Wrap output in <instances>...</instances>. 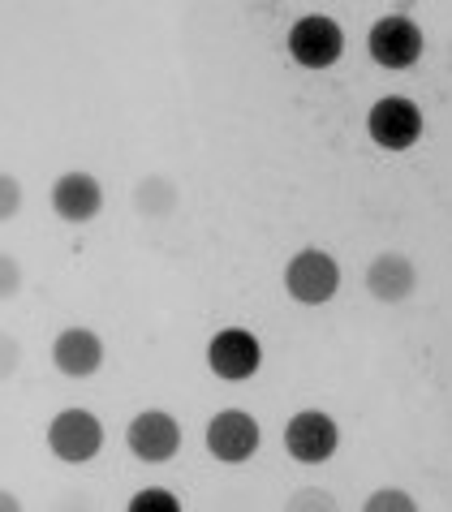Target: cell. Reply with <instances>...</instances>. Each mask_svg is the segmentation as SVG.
I'll return each instance as SVG.
<instances>
[{
  "instance_id": "obj_1",
  "label": "cell",
  "mask_w": 452,
  "mask_h": 512,
  "mask_svg": "<svg viewBox=\"0 0 452 512\" xmlns=\"http://www.w3.org/2000/svg\"><path fill=\"white\" fill-rule=\"evenodd\" d=\"M285 289L293 302L302 306H323L332 302L336 289H341V267L328 250H302L293 254L289 267H285Z\"/></svg>"
},
{
  "instance_id": "obj_2",
  "label": "cell",
  "mask_w": 452,
  "mask_h": 512,
  "mask_svg": "<svg viewBox=\"0 0 452 512\" xmlns=\"http://www.w3.org/2000/svg\"><path fill=\"white\" fill-rule=\"evenodd\" d=\"M422 48H427V39H422V26L414 18H405V13L379 18L371 26V35H366V52H371L375 65H384V69H409V65H418Z\"/></svg>"
},
{
  "instance_id": "obj_3",
  "label": "cell",
  "mask_w": 452,
  "mask_h": 512,
  "mask_svg": "<svg viewBox=\"0 0 452 512\" xmlns=\"http://www.w3.org/2000/svg\"><path fill=\"white\" fill-rule=\"evenodd\" d=\"M345 52V31L323 13H306L289 26V56L306 69H328L341 61Z\"/></svg>"
},
{
  "instance_id": "obj_4",
  "label": "cell",
  "mask_w": 452,
  "mask_h": 512,
  "mask_svg": "<svg viewBox=\"0 0 452 512\" xmlns=\"http://www.w3.org/2000/svg\"><path fill=\"white\" fill-rule=\"evenodd\" d=\"M366 130H371L375 147H384V151H409L422 138V112H418L414 99L384 95L371 112H366Z\"/></svg>"
},
{
  "instance_id": "obj_5",
  "label": "cell",
  "mask_w": 452,
  "mask_h": 512,
  "mask_svg": "<svg viewBox=\"0 0 452 512\" xmlns=\"http://www.w3.org/2000/svg\"><path fill=\"white\" fill-rule=\"evenodd\" d=\"M48 448H52V457H61L69 465L91 461L104 448V422L87 414V409H65L48 426Z\"/></svg>"
},
{
  "instance_id": "obj_6",
  "label": "cell",
  "mask_w": 452,
  "mask_h": 512,
  "mask_svg": "<svg viewBox=\"0 0 452 512\" xmlns=\"http://www.w3.org/2000/svg\"><path fill=\"white\" fill-rule=\"evenodd\" d=\"M125 444H130L138 461L164 465L181 452V422L173 414H164V409H143V414L125 426Z\"/></svg>"
},
{
  "instance_id": "obj_7",
  "label": "cell",
  "mask_w": 452,
  "mask_h": 512,
  "mask_svg": "<svg viewBox=\"0 0 452 512\" xmlns=\"http://www.w3.org/2000/svg\"><path fill=\"white\" fill-rule=\"evenodd\" d=\"M207 366L224 383H246L263 366V345L254 340V332H246V327H224V332H216L207 345Z\"/></svg>"
},
{
  "instance_id": "obj_8",
  "label": "cell",
  "mask_w": 452,
  "mask_h": 512,
  "mask_svg": "<svg viewBox=\"0 0 452 512\" xmlns=\"http://www.w3.org/2000/svg\"><path fill=\"white\" fill-rule=\"evenodd\" d=\"M285 448L293 461L323 465L341 448V431H336V422L323 414V409H302V414H293L285 426Z\"/></svg>"
},
{
  "instance_id": "obj_9",
  "label": "cell",
  "mask_w": 452,
  "mask_h": 512,
  "mask_svg": "<svg viewBox=\"0 0 452 512\" xmlns=\"http://www.w3.org/2000/svg\"><path fill=\"white\" fill-rule=\"evenodd\" d=\"M207 452L224 465H242L259 452V422L242 409H220L207 422Z\"/></svg>"
},
{
  "instance_id": "obj_10",
  "label": "cell",
  "mask_w": 452,
  "mask_h": 512,
  "mask_svg": "<svg viewBox=\"0 0 452 512\" xmlns=\"http://www.w3.org/2000/svg\"><path fill=\"white\" fill-rule=\"evenodd\" d=\"M366 289H371L375 302L401 306L405 297L418 289V267H414V259H405V254H397V250L375 254L371 267H366Z\"/></svg>"
},
{
  "instance_id": "obj_11",
  "label": "cell",
  "mask_w": 452,
  "mask_h": 512,
  "mask_svg": "<svg viewBox=\"0 0 452 512\" xmlns=\"http://www.w3.org/2000/svg\"><path fill=\"white\" fill-rule=\"evenodd\" d=\"M52 362L69 379H91L104 366V340L91 327H65L52 345Z\"/></svg>"
},
{
  "instance_id": "obj_12",
  "label": "cell",
  "mask_w": 452,
  "mask_h": 512,
  "mask_svg": "<svg viewBox=\"0 0 452 512\" xmlns=\"http://www.w3.org/2000/svg\"><path fill=\"white\" fill-rule=\"evenodd\" d=\"M100 207H104V186L91 173H65L52 186V211L65 224H87L100 216Z\"/></svg>"
},
{
  "instance_id": "obj_13",
  "label": "cell",
  "mask_w": 452,
  "mask_h": 512,
  "mask_svg": "<svg viewBox=\"0 0 452 512\" xmlns=\"http://www.w3.org/2000/svg\"><path fill=\"white\" fill-rule=\"evenodd\" d=\"M134 211L147 220H164L177 211V186L160 173H147L143 181L134 186Z\"/></svg>"
},
{
  "instance_id": "obj_14",
  "label": "cell",
  "mask_w": 452,
  "mask_h": 512,
  "mask_svg": "<svg viewBox=\"0 0 452 512\" xmlns=\"http://www.w3.org/2000/svg\"><path fill=\"white\" fill-rule=\"evenodd\" d=\"M285 512H341V504H336V495L323 491V487H302V491L289 495Z\"/></svg>"
},
{
  "instance_id": "obj_15",
  "label": "cell",
  "mask_w": 452,
  "mask_h": 512,
  "mask_svg": "<svg viewBox=\"0 0 452 512\" xmlns=\"http://www.w3.org/2000/svg\"><path fill=\"white\" fill-rule=\"evenodd\" d=\"M362 512H418V504H414V495H409V491H401V487H384V491L366 495Z\"/></svg>"
},
{
  "instance_id": "obj_16",
  "label": "cell",
  "mask_w": 452,
  "mask_h": 512,
  "mask_svg": "<svg viewBox=\"0 0 452 512\" xmlns=\"http://www.w3.org/2000/svg\"><path fill=\"white\" fill-rule=\"evenodd\" d=\"M125 512H181V500L173 491H164V487H147V491L134 495Z\"/></svg>"
},
{
  "instance_id": "obj_17",
  "label": "cell",
  "mask_w": 452,
  "mask_h": 512,
  "mask_svg": "<svg viewBox=\"0 0 452 512\" xmlns=\"http://www.w3.org/2000/svg\"><path fill=\"white\" fill-rule=\"evenodd\" d=\"M22 211V186L13 173H0V220H13Z\"/></svg>"
},
{
  "instance_id": "obj_18",
  "label": "cell",
  "mask_w": 452,
  "mask_h": 512,
  "mask_svg": "<svg viewBox=\"0 0 452 512\" xmlns=\"http://www.w3.org/2000/svg\"><path fill=\"white\" fill-rule=\"evenodd\" d=\"M22 289V263L13 254H0V302H9Z\"/></svg>"
},
{
  "instance_id": "obj_19",
  "label": "cell",
  "mask_w": 452,
  "mask_h": 512,
  "mask_svg": "<svg viewBox=\"0 0 452 512\" xmlns=\"http://www.w3.org/2000/svg\"><path fill=\"white\" fill-rule=\"evenodd\" d=\"M18 366H22V345L9 332H0V383L18 375Z\"/></svg>"
},
{
  "instance_id": "obj_20",
  "label": "cell",
  "mask_w": 452,
  "mask_h": 512,
  "mask_svg": "<svg viewBox=\"0 0 452 512\" xmlns=\"http://www.w3.org/2000/svg\"><path fill=\"white\" fill-rule=\"evenodd\" d=\"M0 512H22V504H18V495L0 491Z\"/></svg>"
}]
</instances>
